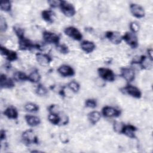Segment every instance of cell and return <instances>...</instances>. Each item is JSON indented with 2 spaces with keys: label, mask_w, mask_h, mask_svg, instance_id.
Wrapping results in <instances>:
<instances>
[{
  "label": "cell",
  "mask_w": 153,
  "mask_h": 153,
  "mask_svg": "<svg viewBox=\"0 0 153 153\" xmlns=\"http://www.w3.org/2000/svg\"><path fill=\"white\" fill-rule=\"evenodd\" d=\"M50 114L48 116V121L53 125H66L68 124L69 119L66 115H62L58 111L57 106L51 105L48 107Z\"/></svg>",
  "instance_id": "obj_1"
},
{
  "label": "cell",
  "mask_w": 153,
  "mask_h": 153,
  "mask_svg": "<svg viewBox=\"0 0 153 153\" xmlns=\"http://www.w3.org/2000/svg\"><path fill=\"white\" fill-rule=\"evenodd\" d=\"M22 138L23 142L27 145L38 143V139L34 133V131L31 129L27 130L23 132Z\"/></svg>",
  "instance_id": "obj_2"
},
{
  "label": "cell",
  "mask_w": 153,
  "mask_h": 153,
  "mask_svg": "<svg viewBox=\"0 0 153 153\" xmlns=\"http://www.w3.org/2000/svg\"><path fill=\"white\" fill-rule=\"evenodd\" d=\"M123 40L132 48H136L138 47V39L136 33L131 32H126L122 35Z\"/></svg>",
  "instance_id": "obj_3"
},
{
  "label": "cell",
  "mask_w": 153,
  "mask_h": 153,
  "mask_svg": "<svg viewBox=\"0 0 153 153\" xmlns=\"http://www.w3.org/2000/svg\"><path fill=\"white\" fill-rule=\"evenodd\" d=\"M59 7L62 13L68 17H73L76 13V10L74 6L67 1H62Z\"/></svg>",
  "instance_id": "obj_4"
},
{
  "label": "cell",
  "mask_w": 153,
  "mask_h": 153,
  "mask_svg": "<svg viewBox=\"0 0 153 153\" xmlns=\"http://www.w3.org/2000/svg\"><path fill=\"white\" fill-rule=\"evenodd\" d=\"M97 72L99 76L103 80L112 82L115 80V75L114 72L106 68H99L97 69Z\"/></svg>",
  "instance_id": "obj_5"
},
{
  "label": "cell",
  "mask_w": 153,
  "mask_h": 153,
  "mask_svg": "<svg viewBox=\"0 0 153 153\" xmlns=\"http://www.w3.org/2000/svg\"><path fill=\"white\" fill-rule=\"evenodd\" d=\"M64 33L68 36L76 41H81L82 39L81 32L74 26H68L64 29Z\"/></svg>",
  "instance_id": "obj_6"
},
{
  "label": "cell",
  "mask_w": 153,
  "mask_h": 153,
  "mask_svg": "<svg viewBox=\"0 0 153 153\" xmlns=\"http://www.w3.org/2000/svg\"><path fill=\"white\" fill-rule=\"evenodd\" d=\"M42 38L45 42L49 44H53L56 45L59 44L60 42L59 35L50 31H44L42 33Z\"/></svg>",
  "instance_id": "obj_7"
},
{
  "label": "cell",
  "mask_w": 153,
  "mask_h": 153,
  "mask_svg": "<svg viewBox=\"0 0 153 153\" xmlns=\"http://www.w3.org/2000/svg\"><path fill=\"white\" fill-rule=\"evenodd\" d=\"M35 48L38 49L39 45L33 44L30 40L25 37L19 39V48L20 50H30Z\"/></svg>",
  "instance_id": "obj_8"
},
{
  "label": "cell",
  "mask_w": 153,
  "mask_h": 153,
  "mask_svg": "<svg viewBox=\"0 0 153 153\" xmlns=\"http://www.w3.org/2000/svg\"><path fill=\"white\" fill-rule=\"evenodd\" d=\"M122 90L124 91L125 93H127L134 98L140 99L142 97V92L140 89L131 84H127L122 88Z\"/></svg>",
  "instance_id": "obj_9"
},
{
  "label": "cell",
  "mask_w": 153,
  "mask_h": 153,
  "mask_svg": "<svg viewBox=\"0 0 153 153\" xmlns=\"http://www.w3.org/2000/svg\"><path fill=\"white\" fill-rule=\"evenodd\" d=\"M121 111L112 106H106L102 109V114L103 117L107 118L118 117L121 115Z\"/></svg>",
  "instance_id": "obj_10"
},
{
  "label": "cell",
  "mask_w": 153,
  "mask_h": 153,
  "mask_svg": "<svg viewBox=\"0 0 153 153\" xmlns=\"http://www.w3.org/2000/svg\"><path fill=\"white\" fill-rule=\"evenodd\" d=\"M130 10L132 15L137 19L143 18L145 15L144 8L141 5L135 3L130 4Z\"/></svg>",
  "instance_id": "obj_11"
},
{
  "label": "cell",
  "mask_w": 153,
  "mask_h": 153,
  "mask_svg": "<svg viewBox=\"0 0 153 153\" xmlns=\"http://www.w3.org/2000/svg\"><path fill=\"white\" fill-rule=\"evenodd\" d=\"M120 75L128 82H132L135 78L134 71L132 68L128 67H123L121 68Z\"/></svg>",
  "instance_id": "obj_12"
},
{
  "label": "cell",
  "mask_w": 153,
  "mask_h": 153,
  "mask_svg": "<svg viewBox=\"0 0 153 153\" xmlns=\"http://www.w3.org/2000/svg\"><path fill=\"white\" fill-rule=\"evenodd\" d=\"M105 36L114 44H119L123 41L122 35L117 31H107L105 33Z\"/></svg>",
  "instance_id": "obj_13"
},
{
  "label": "cell",
  "mask_w": 153,
  "mask_h": 153,
  "mask_svg": "<svg viewBox=\"0 0 153 153\" xmlns=\"http://www.w3.org/2000/svg\"><path fill=\"white\" fill-rule=\"evenodd\" d=\"M0 52L2 56H5L7 60L9 62L15 61L18 58L17 54L16 51L11 50H9L2 45L0 47Z\"/></svg>",
  "instance_id": "obj_14"
},
{
  "label": "cell",
  "mask_w": 153,
  "mask_h": 153,
  "mask_svg": "<svg viewBox=\"0 0 153 153\" xmlns=\"http://www.w3.org/2000/svg\"><path fill=\"white\" fill-rule=\"evenodd\" d=\"M136 127L131 124H124L121 128L120 133H123L129 138L134 139L136 137L135 132L136 131Z\"/></svg>",
  "instance_id": "obj_15"
},
{
  "label": "cell",
  "mask_w": 153,
  "mask_h": 153,
  "mask_svg": "<svg viewBox=\"0 0 153 153\" xmlns=\"http://www.w3.org/2000/svg\"><path fill=\"white\" fill-rule=\"evenodd\" d=\"M36 60L42 66H47L52 61L51 57L47 54L38 53L36 54Z\"/></svg>",
  "instance_id": "obj_16"
},
{
  "label": "cell",
  "mask_w": 153,
  "mask_h": 153,
  "mask_svg": "<svg viewBox=\"0 0 153 153\" xmlns=\"http://www.w3.org/2000/svg\"><path fill=\"white\" fill-rule=\"evenodd\" d=\"M15 84L14 80L8 78L4 74H1L0 76V87L1 88H12L14 87Z\"/></svg>",
  "instance_id": "obj_17"
},
{
  "label": "cell",
  "mask_w": 153,
  "mask_h": 153,
  "mask_svg": "<svg viewBox=\"0 0 153 153\" xmlns=\"http://www.w3.org/2000/svg\"><path fill=\"white\" fill-rule=\"evenodd\" d=\"M57 72L63 77L72 76L75 75V71L74 69L68 65H62L60 66L57 69Z\"/></svg>",
  "instance_id": "obj_18"
},
{
  "label": "cell",
  "mask_w": 153,
  "mask_h": 153,
  "mask_svg": "<svg viewBox=\"0 0 153 153\" xmlns=\"http://www.w3.org/2000/svg\"><path fill=\"white\" fill-rule=\"evenodd\" d=\"M3 114L7 117L9 119H13L16 120L17 119L19 116L18 111L13 106H10L7 107L3 112Z\"/></svg>",
  "instance_id": "obj_19"
},
{
  "label": "cell",
  "mask_w": 153,
  "mask_h": 153,
  "mask_svg": "<svg viewBox=\"0 0 153 153\" xmlns=\"http://www.w3.org/2000/svg\"><path fill=\"white\" fill-rule=\"evenodd\" d=\"M81 48L86 53H92L96 48L95 44L90 41L85 40L81 42L80 44Z\"/></svg>",
  "instance_id": "obj_20"
},
{
  "label": "cell",
  "mask_w": 153,
  "mask_h": 153,
  "mask_svg": "<svg viewBox=\"0 0 153 153\" xmlns=\"http://www.w3.org/2000/svg\"><path fill=\"white\" fill-rule=\"evenodd\" d=\"M26 123L30 127H36L41 123V120L39 117L32 115H26L25 117Z\"/></svg>",
  "instance_id": "obj_21"
},
{
  "label": "cell",
  "mask_w": 153,
  "mask_h": 153,
  "mask_svg": "<svg viewBox=\"0 0 153 153\" xmlns=\"http://www.w3.org/2000/svg\"><path fill=\"white\" fill-rule=\"evenodd\" d=\"M101 116L102 114L100 112L97 111H93L88 114V120L91 124L94 125L99 121L101 118Z\"/></svg>",
  "instance_id": "obj_22"
},
{
  "label": "cell",
  "mask_w": 153,
  "mask_h": 153,
  "mask_svg": "<svg viewBox=\"0 0 153 153\" xmlns=\"http://www.w3.org/2000/svg\"><path fill=\"white\" fill-rule=\"evenodd\" d=\"M42 18L44 21L48 23H52L54 21V13L51 10H45L41 13Z\"/></svg>",
  "instance_id": "obj_23"
},
{
  "label": "cell",
  "mask_w": 153,
  "mask_h": 153,
  "mask_svg": "<svg viewBox=\"0 0 153 153\" xmlns=\"http://www.w3.org/2000/svg\"><path fill=\"white\" fill-rule=\"evenodd\" d=\"M41 79V75L37 70L33 71L28 75V81L31 82L36 83L38 82Z\"/></svg>",
  "instance_id": "obj_24"
},
{
  "label": "cell",
  "mask_w": 153,
  "mask_h": 153,
  "mask_svg": "<svg viewBox=\"0 0 153 153\" xmlns=\"http://www.w3.org/2000/svg\"><path fill=\"white\" fill-rule=\"evenodd\" d=\"M25 109L29 112H36L39 110V106L32 102H29L25 104Z\"/></svg>",
  "instance_id": "obj_25"
},
{
  "label": "cell",
  "mask_w": 153,
  "mask_h": 153,
  "mask_svg": "<svg viewBox=\"0 0 153 153\" xmlns=\"http://www.w3.org/2000/svg\"><path fill=\"white\" fill-rule=\"evenodd\" d=\"M0 9L1 10L8 12L11 11V2L10 1H2L0 4Z\"/></svg>",
  "instance_id": "obj_26"
},
{
  "label": "cell",
  "mask_w": 153,
  "mask_h": 153,
  "mask_svg": "<svg viewBox=\"0 0 153 153\" xmlns=\"http://www.w3.org/2000/svg\"><path fill=\"white\" fill-rule=\"evenodd\" d=\"M14 79L16 81H26L28 79V75L22 71H17L14 74Z\"/></svg>",
  "instance_id": "obj_27"
},
{
  "label": "cell",
  "mask_w": 153,
  "mask_h": 153,
  "mask_svg": "<svg viewBox=\"0 0 153 153\" xmlns=\"http://www.w3.org/2000/svg\"><path fill=\"white\" fill-rule=\"evenodd\" d=\"M35 92H36V94L38 96H44L47 94L48 91L44 85H43L41 84H39L37 85L36 90H35Z\"/></svg>",
  "instance_id": "obj_28"
},
{
  "label": "cell",
  "mask_w": 153,
  "mask_h": 153,
  "mask_svg": "<svg viewBox=\"0 0 153 153\" xmlns=\"http://www.w3.org/2000/svg\"><path fill=\"white\" fill-rule=\"evenodd\" d=\"M68 87L74 93H77L80 88V85L78 82L75 81H71L68 84Z\"/></svg>",
  "instance_id": "obj_29"
},
{
  "label": "cell",
  "mask_w": 153,
  "mask_h": 153,
  "mask_svg": "<svg viewBox=\"0 0 153 153\" xmlns=\"http://www.w3.org/2000/svg\"><path fill=\"white\" fill-rule=\"evenodd\" d=\"M13 30L19 39L25 37V30L19 26H13Z\"/></svg>",
  "instance_id": "obj_30"
},
{
  "label": "cell",
  "mask_w": 153,
  "mask_h": 153,
  "mask_svg": "<svg viewBox=\"0 0 153 153\" xmlns=\"http://www.w3.org/2000/svg\"><path fill=\"white\" fill-rule=\"evenodd\" d=\"M97 101L94 99H88L85 102V105L87 108L94 109L97 106Z\"/></svg>",
  "instance_id": "obj_31"
},
{
  "label": "cell",
  "mask_w": 153,
  "mask_h": 153,
  "mask_svg": "<svg viewBox=\"0 0 153 153\" xmlns=\"http://www.w3.org/2000/svg\"><path fill=\"white\" fill-rule=\"evenodd\" d=\"M56 49L62 54H67L69 53V48L65 44H60V43L56 45Z\"/></svg>",
  "instance_id": "obj_32"
},
{
  "label": "cell",
  "mask_w": 153,
  "mask_h": 153,
  "mask_svg": "<svg viewBox=\"0 0 153 153\" xmlns=\"http://www.w3.org/2000/svg\"><path fill=\"white\" fill-rule=\"evenodd\" d=\"M8 25L5 20V19L2 16L0 17V30L1 32H5L7 29Z\"/></svg>",
  "instance_id": "obj_33"
},
{
  "label": "cell",
  "mask_w": 153,
  "mask_h": 153,
  "mask_svg": "<svg viewBox=\"0 0 153 153\" xmlns=\"http://www.w3.org/2000/svg\"><path fill=\"white\" fill-rule=\"evenodd\" d=\"M131 32L133 33H137L139 30V25L136 22H131L129 25Z\"/></svg>",
  "instance_id": "obj_34"
},
{
  "label": "cell",
  "mask_w": 153,
  "mask_h": 153,
  "mask_svg": "<svg viewBox=\"0 0 153 153\" xmlns=\"http://www.w3.org/2000/svg\"><path fill=\"white\" fill-rule=\"evenodd\" d=\"M62 1L60 0H50L48 1V3L49 5L52 8H56V7H59Z\"/></svg>",
  "instance_id": "obj_35"
},
{
  "label": "cell",
  "mask_w": 153,
  "mask_h": 153,
  "mask_svg": "<svg viewBox=\"0 0 153 153\" xmlns=\"http://www.w3.org/2000/svg\"><path fill=\"white\" fill-rule=\"evenodd\" d=\"M123 125H124V124H121L120 123H114V130L115 131H117V132L120 133V131H121V128H122Z\"/></svg>",
  "instance_id": "obj_36"
},
{
  "label": "cell",
  "mask_w": 153,
  "mask_h": 153,
  "mask_svg": "<svg viewBox=\"0 0 153 153\" xmlns=\"http://www.w3.org/2000/svg\"><path fill=\"white\" fill-rule=\"evenodd\" d=\"M6 138V131L4 130H1V134H0V139L2 141L3 140H5Z\"/></svg>",
  "instance_id": "obj_37"
},
{
  "label": "cell",
  "mask_w": 153,
  "mask_h": 153,
  "mask_svg": "<svg viewBox=\"0 0 153 153\" xmlns=\"http://www.w3.org/2000/svg\"><path fill=\"white\" fill-rule=\"evenodd\" d=\"M147 52H148V58L152 60V53H153V51H152V48H149L147 50Z\"/></svg>",
  "instance_id": "obj_38"
}]
</instances>
